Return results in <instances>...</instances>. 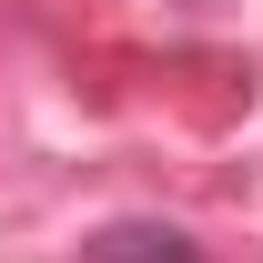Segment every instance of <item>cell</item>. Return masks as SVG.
<instances>
[{
  "label": "cell",
  "instance_id": "6da1fadb",
  "mask_svg": "<svg viewBox=\"0 0 263 263\" xmlns=\"http://www.w3.org/2000/svg\"><path fill=\"white\" fill-rule=\"evenodd\" d=\"M81 263H202V243L182 223H101L81 243Z\"/></svg>",
  "mask_w": 263,
  "mask_h": 263
}]
</instances>
